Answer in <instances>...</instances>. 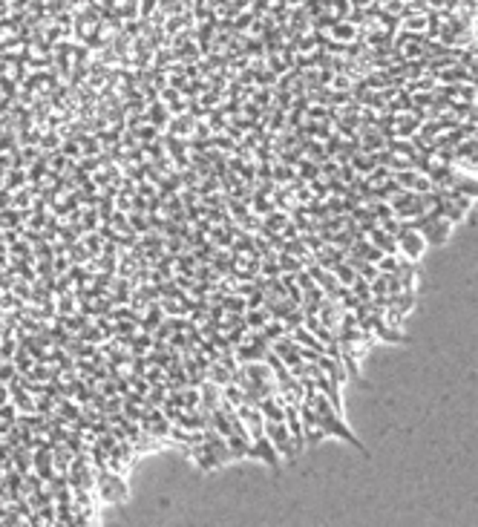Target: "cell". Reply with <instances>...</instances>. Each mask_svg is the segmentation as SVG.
Here are the masks:
<instances>
[{"label": "cell", "mask_w": 478, "mask_h": 527, "mask_svg": "<svg viewBox=\"0 0 478 527\" xmlns=\"http://www.w3.org/2000/svg\"><path fill=\"white\" fill-rule=\"evenodd\" d=\"M409 225L423 237V242H427V245H435V248H438V245H447L450 231L455 228L452 222H447L444 217H438L435 210H427V214L418 217V219H412Z\"/></svg>", "instance_id": "6da1fadb"}, {"label": "cell", "mask_w": 478, "mask_h": 527, "mask_svg": "<svg viewBox=\"0 0 478 527\" xmlns=\"http://www.w3.org/2000/svg\"><path fill=\"white\" fill-rule=\"evenodd\" d=\"M95 493L110 501V504H119V501H127L130 499V490H127V482L121 472H113L110 467H101L95 469Z\"/></svg>", "instance_id": "7a4b0ae2"}, {"label": "cell", "mask_w": 478, "mask_h": 527, "mask_svg": "<svg viewBox=\"0 0 478 527\" xmlns=\"http://www.w3.org/2000/svg\"><path fill=\"white\" fill-rule=\"evenodd\" d=\"M395 251L409 259V262H418L420 254L427 251V242H423V237L409 225V222H401V231L395 234Z\"/></svg>", "instance_id": "3957f363"}, {"label": "cell", "mask_w": 478, "mask_h": 527, "mask_svg": "<svg viewBox=\"0 0 478 527\" xmlns=\"http://www.w3.org/2000/svg\"><path fill=\"white\" fill-rule=\"evenodd\" d=\"M265 435H268V441L274 444V450L280 452V458L286 461H294L300 455V450L294 447V438L286 427V420H265Z\"/></svg>", "instance_id": "277c9868"}, {"label": "cell", "mask_w": 478, "mask_h": 527, "mask_svg": "<svg viewBox=\"0 0 478 527\" xmlns=\"http://www.w3.org/2000/svg\"><path fill=\"white\" fill-rule=\"evenodd\" d=\"M251 458L268 464L271 469H280V452L274 450V444L268 441V435H265V433L251 438Z\"/></svg>", "instance_id": "5b68a950"}, {"label": "cell", "mask_w": 478, "mask_h": 527, "mask_svg": "<svg viewBox=\"0 0 478 527\" xmlns=\"http://www.w3.org/2000/svg\"><path fill=\"white\" fill-rule=\"evenodd\" d=\"M259 335L265 337V340H268V343H274V340H280V337H286L288 335V329H286V323L283 320H268V323H265L262 329H259Z\"/></svg>", "instance_id": "8992f818"}, {"label": "cell", "mask_w": 478, "mask_h": 527, "mask_svg": "<svg viewBox=\"0 0 478 527\" xmlns=\"http://www.w3.org/2000/svg\"><path fill=\"white\" fill-rule=\"evenodd\" d=\"M12 401V395H9V386L6 384H0V406H4V403H9Z\"/></svg>", "instance_id": "52a82bcc"}]
</instances>
